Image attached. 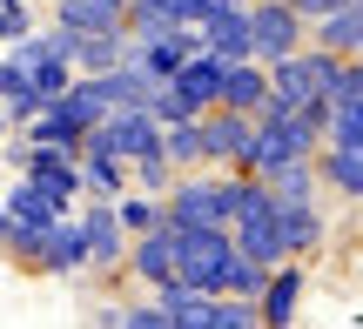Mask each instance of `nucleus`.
<instances>
[{"label": "nucleus", "mask_w": 363, "mask_h": 329, "mask_svg": "<svg viewBox=\"0 0 363 329\" xmlns=\"http://www.w3.org/2000/svg\"><path fill=\"white\" fill-rule=\"evenodd\" d=\"M67 27H54V34H34V27H27L21 40H7V54L13 61H21V74L34 81V94L40 101H54V94L67 88V81H74V61H67Z\"/></svg>", "instance_id": "2"}, {"label": "nucleus", "mask_w": 363, "mask_h": 329, "mask_svg": "<svg viewBox=\"0 0 363 329\" xmlns=\"http://www.w3.org/2000/svg\"><path fill=\"white\" fill-rule=\"evenodd\" d=\"M0 242H7V215H0Z\"/></svg>", "instance_id": "29"}, {"label": "nucleus", "mask_w": 363, "mask_h": 329, "mask_svg": "<svg viewBox=\"0 0 363 329\" xmlns=\"http://www.w3.org/2000/svg\"><path fill=\"white\" fill-rule=\"evenodd\" d=\"M128 168H135V182H142V195H155V188H169V155H142V161H128Z\"/></svg>", "instance_id": "26"}, {"label": "nucleus", "mask_w": 363, "mask_h": 329, "mask_svg": "<svg viewBox=\"0 0 363 329\" xmlns=\"http://www.w3.org/2000/svg\"><path fill=\"white\" fill-rule=\"evenodd\" d=\"M101 323H115V329H169V316H162V303H142V309H108Z\"/></svg>", "instance_id": "24"}, {"label": "nucleus", "mask_w": 363, "mask_h": 329, "mask_svg": "<svg viewBox=\"0 0 363 329\" xmlns=\"http://www.w3.org/2000/svg\"><path fill=\"white\" fill-rule=\"evenodd\" d=\"M115 215H121V236H142V229L162 222V202L155 195H115Z\"/></svg>", "instance_id": "23"}, {"label": "nucleus", "mask_w": 363, "mask_h": 329, "mask_svg": "<svg viewBox=\"0 0 363 329\" xmlns=\"http://www.w3.org/2000/svg\"><path fill=\"white\" fill-rule=\"evenodd\" d=\"M276 229H283V255H310L323 242V215L310 202H276Z\"/></svg>", "instance_id": "16"}, {"label": "nucleus", "mask_w": 363, "mask_h": 329, "mask_svg": "<svg viewBox=\"0 0 363 329\" xmlns=\"http://www.w3.org/2000/svg\"><path fill=\"white\" fill-rule=\"evenodd\" d=\"M67 61H74L81 74H108V67L121 61V34H74L67 40Z\"/></svg>", "instance_id": "19"}, {"label": "nucleus", "mask_w": 363, "mask_h": 329, "mask_svg": "<svg viewBox=\"0 0 363 329\" xmlns=\"http://www.w3.org/2000/svg\"><path fill=\"white\" fill-rule=\"evenodd\" d=\"M128 262H135V276H142V282H155V289H162V282H175V229H169V222L142 229Z\"/></svg>", "instance_id": "14"}, {"label": "nucleus", "mask_w": 363, "mask_h": 329, "mask_svg": "<svg viewBox=\"0 0 363 329\" xmlns=\"http://www.w3.org/2000/svg\"><path fill=\"white\" fill-rule=\"evenodd\" d=\"M148 7H155V13H162L169 27H195V21H202L208 7H216V0H148Z\"/></svg>", "instance_id": "25"}, {"label": "nucleus", "mask_w": 363, "mask_h": 329, "mask_svg": "<svg viewBox=\"0 0 363 329\" xmlns=\"http://www.w3.org/2000/svg\"><path fill=\"white\" fill-rule=\"evenodd\" d=\"M235 7H249V0H235Z\"/></svg>", "instance_id": "30"}, {"label": "nucleus", "mask_w": 363, "mask_h": 329, "mask_svg": "<svg viewBox=\"0 0 363 329\" xmlns=\"http://www.w3.org/2000/svg\"><path fill=\"white\" fill-rule=\"evenodd\" d=\"M262 101H269V67H262V61H222V88H216V108L256 115Z\"/></svg>", "instance_id": "10"}, {"label": "nucleus", "mask_w": 363, "mask_h": 329, "mask_svg": "<svg viewBox=\"0 0 363 329\" xmlns=\"http://www.w3.org/2000/svg\"><path fill=\"white\" fill-rule=\"evenodd\" d=\"M0 101H7V115H13V121H27V115L40 108L34 81L21 74V61H13V54H0Z\"/></svg>", "instance_id": "21"}, {"label": "nucleus", "mask_w": 363, "mask_h": 329, "mask_svg": "<svg viewBox=\"0 0 363 329\" xmlns=\"http://www.w3.org/2000/svg\"><path fill=\"white\" fill-rule=\"evenodd\" d=\"M21 182H34L40 195H54L67 209V202L81 195V161L67 155V148H48V142H27L21 148Z\"/></svg>", "instance_id": "6"}, {"label": "nucleus", "mask_w": 363, "mask_h": 329, "mask_svg": "<svg viewBox=\"0 0 363 329\" xmlns=\"http://www.w3.org/2000/svg\"><path fill=\"white\" fill-rule=\"evenodd\" d=\"M54 108H61V121H67L74 134L101 128V115H108V101H101V88H94V74H88V81H67V88L54 94Z\"/></svg>", "instance_id": "17"}, {"label": "nucleus", "mask_w": 363, "mask_h": 329, "mask_svg": "<svg viewBox=\"0 0 363 329\" xmlns=\"http://www.w3.org/2000/svg\"><path fill=\"white\" fill-rule=\"evenodd\" d=\"M256 182L269 188L276 202H316V168H310V155H303V161H283V168L256 175Z\"/></svg>", "instance_id": "18"}, {"label": "nucleus", "mask_w": 363, "mask_h": 329, "mask_svg": "<svg viewBox=\"0 0 363 329\" xmlns=\"http://www.w3.org/2000/svg\"><path fill=\"white\" fill-rule=\"evenodd\" d=\"M296 40H303V21L289 0H249V61L276 67L283 54H296Z\"/></svg>", "instance_id": "4"}, {"label": "nucleus", "mask_w": 363, "mask_h": 329, "mask_svg": "<svg viewBox=\"0 0 363 329\" xmlns=\"http://www.w3.org/2000/svg\"><path fill=\"white\" fill-rule=\"evenodd\" d=\"M162 155H169V168H195L202 155V128L195 121H162Z\"/></svg>", "instance_id": "22"}, {"label": "nucleus", "mask_w": 363, "mask_h": 329, "mask_svg": "<svg viewBox=\"0 0 363 329\" xmlns=\"http://www.w3.org/2000/svg\"><path fill=\"white\" fill-rule=\"evenodd\" d=\"M289 7H296V21H323V13L343 7V0H289Z\"/></svg>", "instance_id": "27"}, {"label": "nucleus", "mask_w": 363, "mask_h": 329, "mask_svg": "<svg viewBox=\"0 0 363 329\" xmlns=\"http://www.w3.org/2000/svg\"><path fill=\"white\" fill-rule=\"evenodd\" d=\"M74 222H81V242H88V262H121V215H115V195H101L94 209H81Z\"/></svg>", "instance_id": "13"}, {"label": "nucleus", "mask_w": 363, "mask_h": 329, "mask_svg": "<svg viewBox=\"0 0 363 329\" xmlns=\"http://www.w3.org/2000/svg\"><path fill=\"white\" fill-rule=\"evenodd\" d=\"M316 47L323 54H357L363 47V0H343L316 21Z\"/></svg>", "instance_id": "15"}, {"label": "nucleus", "mask_w": 363, "mask_h": 329, "mask_svg": "<svg viewBox=\"0 0 363 329\" xmlns=\"http://www.w3.org/2000/svg\"><path fill=\"white\" fill-rule=\"evenodd\" d=\"M34 262L54 269V276H74V269H88V242H81V222H74V215H61V222H54L48 236L34 242Z\"/></svg>", "instance_id": "12"}, {"label": "nucleus", "mask_w": 363, "mask_h": 329, "mask_svg": "<svg viewBox=\"0 0 363 329\" xmlns=\"http://www.w3.org/2000/svg\"><path fill=\"white\" fill-rule=\"evenodd\" d=\"M0 142H7V115H0Z\"/></svg>", "instance_id": "28"}, {"label": "nucleus", "mask_w": 363, "mask_h": 329, "mask_svg": "<svg viewBox=\"0 0 363 329\" xmlns=\"http://www.w3.org/2000/svg\"><path fill=\"white\" fill-rule=\"evenodd\" d=\"M235 209V182H175V195L162 202L169 229H229Z\"/></svg>", "instance_id": "3"}, {"label": "nucleus", "mask_w": 363, "mask_h": 329, "mask_svg": "<svg viewBox=\"0 0 363 329\" xmlns=\"http://www.w3.org/2000/svg\"><path fill=\"white\" fill-rule=\"evenodd\" d=\"M195 34H202V47L216 61H249V7H235V0H216L195 21Z\"/></svg>", "instance_id": "8"}, {"label": "nucleus", "mask_w": 363, "mask_h": 329, "mask_svg": "<svg viewBox=\"0 0 363 329\" xmlns=\"http://www.w3.org/2000/svg\"><path fill=\"white\" fill-rule=\"evenodd\" d=\"M296 303H303V269H296V255H289V262H276L269 282L256 289V323L289 329V323H296Z\"/></svg>", "instance_id": "9"}, {"label": "nucleus", "mask_w": 363, "mask_h": 329, "mask_svg": "<svg viewBox=\"0 0 363 329\" xmlns=\"http://www.w3.org/2000/svg\"><path fill=\"white\" fill-rule=\"evenodd\" d=\"M0 215H7V249H21V255H34V242L48 236V229L61 222L67 209H61V202H54V195H40L34 182H13V195L0 202Z\"/></svg>", "instance_id": "5"}, {"label": "nucleus", "mask_w": 363, "mask_h": 329, "mask_svg": "<svg viewBox=\"0 0 363 329\" xmlns=\"http://www.w3.org/2000/svg\"><path fill=\"white\" fill-rule=\"evenodd\" d=\"M337 61H350V54H323V47H296V54H283V61L269 67V101H276V108L323 101V94H330V74H337Z\"/></svg>", "instance_id": "1"}, {"label": "nucleus", "mask_w": 363, "mask_h": 329, "mask_svg": "<svg viewBox=\"0 0 363 329\" xmlns=\"http://www.w3.org/2000/svg\"><path fill=\"white\" fill-rule=\"evenodd\" d=\"M323 182L343 202H363V148H330L323 155Z\"/></svg>", "instance_id": "20"}, {"label": "nucleus", "mask_w": 363, "mask_h": 329, "mask_svg": "<svg viewBox=\"0 0 363 329\" xmlns=\"http://www.w3.org/2000/svg\"><path fill=\"white\" fill-rule=\"evenodd\" d=\"M195 128H202V155H208V161L249 168V148H256V115L216 108V115H195Z\"/></svg>", "instance_id": "7"}, {"label": "nucleus", "mask_w": 363, "mask_h": 329, "mask_svg": "<svg viewBox=\"0 0 363 329\" xmlns=\"http://www.w3.org/2000/svg\"><path fill=\"white\" fill-rule=\"evenodd\" d=\"M54 27H67V34H121L128 0H54Z\"/></svg>", "instance_id": "11"}]
</instances>
